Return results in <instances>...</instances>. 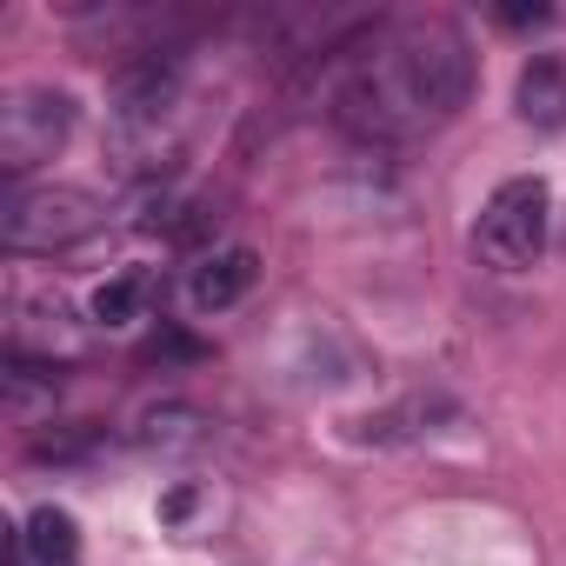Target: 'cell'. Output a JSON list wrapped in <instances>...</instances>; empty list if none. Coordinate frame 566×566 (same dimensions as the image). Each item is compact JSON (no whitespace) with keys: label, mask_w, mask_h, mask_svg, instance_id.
I'll use <instances>...</instances> for the list:
<instances>
[{"label":"cell","mask_w":566,"mask_h":566,"mask_svg":"<svg viewBox=\"0 0 566 566\" xmlns=\"http://www.w3.org/2000/svg\"><path fill=\"white\" fill-rule=\"evenodd\" d=\"M473 94V54L460 28L447 21H413L380 34L347 81L334 87V120L360 140H407L440 120H453Z\"/></svg>","instance_id":"cell-1"},{"label":"cell","mask_w":566,"mask_h":566,"mask_svg":"<svg viewBox=\"0 0 566 566\" xmlns=\"http://www.w3.org/2000/svg\"><path fill=\"white\" fill-rule=\"evenodd\" d=\"M546 220H553L546 180H539V174H513V180H500V187L486 193V207H480V220H473V247H480L486 266L520 273V266H533V260L546 253Z\"/></svg>","instance_id":"cell-2"},{"label":"cell","mask_w":566,"mask_h":566,"mask_svg":"<svg viewBox=\"0 0 566 566\" xmlns=\"http://www.w3.org/2000/svg\"><path fill=\"white\" fill-rule=\"evenodd\" d=\"M94 227H101V200L81 187H8V200H0L8 253H61Z\"/></svg>","instance_id":"cell-3"},{"label":"cell","mask_w":566,"mask_h":566,"mask_svg":"<svg viewBox=\"0 0 566 566\" xmlns=\"http://www.w3.org/2000/svg\"><path fill=\"white\" fill-rule=\"evenodd\" d=\"M74 134V94L61 87H21L0 101V174L21 187V174H34L41 160H54Z\"/></svg>","instance_id":"cell-4"},{"label":"cell","mask_w":566,"mask_h":566,"mask_svg":"<svg viewBox=\"0 0 566 566\" xmlns=\"http://www.w3.org/2000/svg\"><path fill=\"white\" fill-rule=\"evenodd\" d=\"M174 94H180V61H174V54H147V61H134V67L114 81V107H120L127 127L160 120V114L174 107Z\"/></svg>","instance_id":"cell-5"},{"label":"cell","mask_w":566,"mask_h":566,"mask_svg":"<svg viewBox=\"0 0 566 566\" xmlns=\"http://www.w3.org/2000/svg\"><path fill=\"white\" fill-rule=\"evenodd\" d=\"M513 101H520V120L526 127H566V61L559 54H533L526 67H520V87H513Z\"/></svg>","instance_id":"cell-6"},{"label":"cell","mask_w":566,"mask_h":566,"mask_svg":"<svg viewBox=\"0 0 566 566\" xmlns=\"http://www.w3.org/2000/svg\"><path fill=\"white\" fill-rule=\"evenodd\" d=\"M260 280V253H247V247H227V253H207L200 266H193V307L200 314H220V307H233L247 287Z\"/></svg>","instance_id":"cell-7"},{"label":"cell","mask_w":566,"mask_h":566,"mask_svg":"<svg viewBox=\"0 0 566 566\" xmlns=\"http://www.w3.org/2000/svg\"><path fill=\"white\" fill-rule=\"evenodd\" d=\"M8 546H21L34 566H74V553H81V526H74V513H61V506H34Z\"/></svg>","instance_id":"cell-8"},{"label":"cell","mask_w":566,"mask_h":566,"mask_svg":"<svg viewBox=\"0 0 566 566\" xmlns=\"http://www.w3.org/2000/svg\"><path fill=\"white\" fill-rule=\"evenodd\" d=\"M140 314V273H120V280H107V287L94 294V321L101 327H127Z\"/></svg>","instance_id":"cell-9"}]
</instances>
